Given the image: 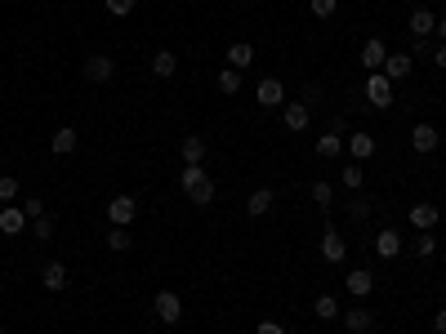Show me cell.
Wrapping results in <instances>:
<instances>
[{
    "instance_id": "obj_1",
    "label": "cell",
    "mask_w": 446,
    "mask_h": 334,
    "mask_svg": "<svg viewBox=\"0 0 446 334\" xmlns=\"http://www.w3.org/2000/svg\"><path fill=\"white\" fill-rule=\"evenodd\" d=\"M179 183H184V192H188L192 205H210V200H214V178L201 170V165H184Z\"/></svg>"
},
{
    "instance_id": "obj_2",
    "label": "cell",
    "mask_w": 446,
    "mask_h": 334,
    "mask_svg": "<svg viewBox=\"0 0 446 334\" xmlns=\"http://www.w3.org/2000/svg\"><path fill=\"white\" fill-rule=\"evenodd\" d=\"M366 103L371 107H393V80L384 76V72H366Z\"/></svg>"
},
{
    "instance_id": "obj_3",
    "label": "cell",
    "mask_w": 446,
    "mask_h": 334,
    "mask_svg": "<svg viewBox=\"0 0 446 334\" xmlns=\"http://www.w3.org/2000/svg\"><path fill=\"white\" fill-rule=\"evenodd\" d=\"M152 312H156V321H165V325H174L179 316H184V298H179L174 290H161L156 298H152Z\"/></svg>"
},
{
    "instance_id": "obj_4",
    "label": "cell",
    "mask_w": 446,
    "mask_h": 334,
    "mask_svg": "<svg viewBox=\"0 0 446 334\" xmlns=\"http://www.w3.org/2000/svg\"><path fill=\"white\" fill-rule=\"evenodd\" d=\"M134 214H139V200H134V196H112V200H107L112 227H129V223H134Z\"/></svg>"
},
{
    "instance_id": "obj_5",
    "label": "cell",
    "mask_w": 446,
    "mask_h": 334,
    "mask_svg": "<svg viewBox=\"0 0 446 334\" xmlns=\"http://www.w3.org/2000/svg\"><path fill=\"white\" fill-rule=\"evenodd\" d=\"M112 72H117V63H112L107 54H90L85 63H80V76H85V80H94V85L112 80Z\"/></svg>"
},
{
    "instance_id": "obj_6",
    "label": "cell",
    "mask_w": 446,
    "mask_h": 334,
    "mask_svg": "<svg viewBox=\"0 0 446 334\" xmlns=\"http://www.w3.org/2000/svg\"><path fill=\"white\" fill-rule=\"evenodd\" d=\"M437 125H428V121H420L415 129H410V147H415V152H437Z\"/></svg>"
},
{
    "instance_id": "obj_7",
    "label": "cell",
    "mask_w": 446,
    "mask_h": 334,
    "mask_svg": "<svg viewBox=\"0 0 446 334\" xmlns=\"http://www.w3.org/2000/svg\"><path fill=\"white\" fill-rule=\"evenodd\" d=\"M410 67H415V58H410V54H388L379 72H384V76L393 80V85H398V80H406V76H410Z\"/></svg>"
},
{
    "instance_id": "obj_8",
    "label": "cell",
    "mask_w": 446,
    "mask_h": 334,
    "mask_svg": "<svg viewBox=\"0 0 446 334\" xmlns=\"http://www.w3.org/2000/svg\"><path fill=\"white\" fill-rule=\"evenodd\" d=\"M0 232H5V237H18V232H27L23 205H5V210H0Z\"/></svg>"
},
{
    "instance_id": "obj_9",
    "label": "cell",
    "mask_w": 446,
    "mask_h": 334,
    "mask_svg": "<svg viewBox=\"0 0 446 334\" xmlns=\"http://www.w3.org/2000/svg\"><path fill=\"white\" fill-rule=\"evenodd\" d=\"M406 31H410L415 41H428V36L437 31V18H433L428 9H415V14H410V23H406Z\"/></svg>"
},
{
    "instance_id": "obj_10",
    "label": "cell",
    "mask_w": 446,
    "mask_h": 334,
    "mask_svg": "<svg viewBox=\"0 0 446 334\" xmlns=\"http://www.w3.org/2000/svg\"><path fill=\"white\" fill-rule=\"evenodd\" d=\"M286 103V90H282V80L268 76V80H259V107H282Z\"/></svg>"
},
{
    "instance_id": "obj_11",
    "label": "cell",
    "mask_w": 446,
    "mask_h": 334,
    "mask_svg": "<svg viewBox=\"0 0 446 334\" xmlns=\"http://www.w3.org/2000/svg\"><path fill=\"white\" fill-rule=\"evenodd\" d=\"M344 254H349V245H344V237H339V232H330V227H326V237H322V259H326V263H344Z\"/></svg>"
},
{
    "instance_id": "obj_12",
    "label": "cell",
    "mask_w": 446,
    "mask_h": 334,
    "mask_svg": "<svg viewBox=\"0 0 446 334\" xmlns=\"http://www.w3.org/2000/svg\"><path fill=\"white\" fill-rule=\"evenodd\" d=\"M384 58H388V49H384V41H366L361 45V63H366V72H379V67H384Z\"/></svg>"
},
{
    "instance_id": "obj_13",
    "label": "cell",
    "mask_w": 446,
    "mask_h": 334,
    "mask_svg": "<svg viewBox=\"0 0 446 334\" xmlns=\"http://www.w3.org/2000/svg\"><path fill=\"white\" fill-rule=\"evenodd\" d=\"M410 223H415L420 232H433V227H437V205H428V200L410 205Z\"/></svg>"
},
{
    "instance_id": "obj_14",
    "label": "cell",
    "mask_w": 446,
    "mask_h": 334,
    "mask_svg": "<svg viewBox=\"0 0 446 334\" xmlns=\"http://www.w3.org/2000/svg\"><path fill=\"white\" fill-rule=\"evenodd\" d=\"M344 286H349L353 298H366V294L375 290V276L366 272V267H357V272H349V281H344Z\"/></svg>"
},
{
    "instance_id": "obj_15",
    "label": "cell",
    "mask_w": 446,
    "mask_h": 334,
    "mask_svg": "<svg viewBox=\"0 0 446 334\" xmlns=\"http://www.w3.org/2000/svg\"><path fill=\"white\" fill-rule=\"evenodd\" d=\"M344 325H349V334H371L375 330V316L366 308H353V312H344Z\"/></svg>"
},
{
    "instance_id": "obj_16",
    "label": "cell",
    "mask_w": 446,
    "mask_h": 334,
    "mask_svg": "<svg viewBox=\"0 0 446 334\" xmlns=\"http://www.w3.org/2000/svg\"><path fill=\"white\" fill-rule=\"evenodd\" d=\"M398 249H402V237H398L393 227H384V232L375 237V254H379V259H398Z\"/></svg>"
},
{
    "instance_id": "obj_17",
    "label": "cell",
    "mask_w": 446,
    "mask_h": 334,
    "mask_svg": "<svg viewBox=\"0 0 446 334\" xmlns=\"http://www.w3.org/2000/svg\"><path fill=\"white\" fill-rule=\"evenodd\" d=\"M76 143H80V134H76L72 125H63V129H54V143H49V147H54L58 156H72V152H76Z\"/></svg>"
},
{
    "instance_id": "obj_18",
    "label": "cell",
    "mask_w": 446,
    "mask_h": 334,
    "mask_svg": "<svg viewBox=\"0 0 446 334\" xmlns=\"http://www.w3.org/2000/svg\"><path fill=\"white\" fill-rule=\"evenodd\" d=\"M268 210H272V188H259V192H250V200H245V214H250V219H263Z\"/></svg>"
},
{
    "instance_id": "obj_19",
    "label": "cell",
    "mask_w": 446,
    "mask_h": 334,
    "mask_svg": "<svg viewBox=\"0 0 446 334\" xmlns=\"http://www.w3.org/2000/svg\"><path fill=\"white\" fill-rule=\"evenodd\" d=\"M344 147H349V156H353V161H371V156H375V139H371V134H353V139L344 143Z\"/></svg>"
},
{
    "instance_id": "obj_20",
    "label": "cell",
    "mask_w": 446,
    "mask_h": 334,
    "mask_svg": "<svg viewBox=\"0 0 446 334\" xmlns=\"http://www.w3.org/2000/svg\"><path fill=\"white\" fill-rule=\"evenodd\" d=\"M312 316H317V321H335V316H344V312H339V298H335V294H317Z\"/></svg>"
},
{
    "instance_id": "obj_21",
    "label": "cell",
    "mask_w": 446,
    "mask_h": 334,
    "mask_svg": "<svg viewBox=\"0 0 446 334\" xmlns=\"http://www.w3.org/2000/svg\"><path fill=\"white\" fill-rule=\"evenodd\" d=\"M41 281H45V290H63V286H68V267H63V263H45Z\"/></svg>"
},
{
    "instance_id": "obj_22",
    "label": "cell",
    "mask_w": 446,
    "mask_h": 334,
    "mask_svg": "<svg viewBox=\"0 0 446 334\" xmlns=\"http://www.w3.org/2000/svg\"><path fill=\"white\" fill-rule=\"evenodd\" d=\"M206 161V139L201 134H188L184 139V165H201Z\"/></svg>"
},
{
    "instance_id": "obj_23",
    "label": "cell",
    "mask_w": 446,
    "mask_h": 334,
    "mask_svg": "<svg viewBox=\"0 0 446 334\" xmlns=\"http://www.w3.org/2000/svg\"><path fill=\"white\" fill-rule=\"evenodd\" d=\"M250 63H255V49L245 45V41H237L233 49H228V67H237V72H245Z\"/></svg>"
},
{
    "instance_id": "obj_24",
    "label": "cell",
    "mask_w": 446,
    "mask_h": 334,
    "mask_svg": "<svg viewBox=\"0 0 446 334\" xmlns=\"http://www.w3.org/2000/svg\"><path fill=\"white\" fill-rule=\"evenodd\" d=\"M174 67H179V58L170 54V49H156V54H152V76H174Z\"/></svg>"
},
{
    "instance_id": "obj_25",
    "label": "cell",
    "mask_w": 446,
    "mask_h": 334,
    "mask_svg": "<svg viewBox=\"0 0 446 334\" xmlns=\"http://www.w3.org/2000/svg\"><path fill=\"white\" fill-rule=\"evenodd\" d=\"M286 129H308V103H286Z\"/></svg>"
},
{
    "instance_id": "obj_26",
    "label": "cell",
    "mask_w": 446,
    "mask_h": 334,
    "mask_svg": "<svg viewBox=\"0 0 446 334\" xmlns=\"http://www.w3.org/2000/svg\"><path fill=\"white\" fill-rule=\"evenodd\" d=\"M339 152H344V139H339V134H330V129H326V134H322V139H317V156H326V161H335Z\"/></svg>"
},
{
    "instance_id": "obj_27",
    "label": "cell",
    "mask_w": 446,
    "mask_h": 334,
    "mask_svg": "<svg viewBox=\"0 0 446 334\" xmlns=\"http://www.w3.org/2000/svg\"><path fill=\"white\" fill-rule=\"evenodd\" d=\"M129 245H134V237H129L125 227H112V232H107V249H112V254H125Z\"/></svg>"
},
{
    "instance_id": "obj_28",
    "label": "cell",
    "mask_w": 446,
    "mask_h": 334,
    "mask_svg": "<svg viewBox=\"0 0 446 334\" xmlns=\"http://www.w3.org/2000/svg\"><path fill=\"white\" fill-rule=\"evenodd\" d=\"M219 90L223 94H237L241 90V72H237V67H223V72H219Z\"/></svg>"
},
{
    "instance_id": "obj_29",
    "label": "cell",
    "mask_w": 446,
    "mask_h": 334,
    "mask_svg": "<svg viewBox=\"0 0 446 334\" xmlns=\"http://www.w3.org/2000/svg\"><path fill=\"white\" fill-rule=\"evenodd\" d=\"M103 5H107V14H112V18H129L139 0H103Z\"/></svg>"
},
{
    "instance_id": "obj_30",
    "label": "cell",
    "mask_w": 446,
    "mask_h": 334,
    "mask_svg": "<svg viewBox=\"0 0 446 334\" xmlns=\"http://www.w3.org/2000/svg\"><path fill=\"white\" fill-rule=\"evenodd\" d=\"M361 183H366V174H361V161L344 165V188H361Z\"/></svg>"
},
{
    "instance_id": "obj_31",
    "label": "cell",
    "mask_w": 446,
    "mask_h": 334,
    "mask_svg": "<svg viewBox=\"0 0 446 334\" xmlns=\"http://www.w3.org/2000/svg\"><path fill=\"white\" fill-rule=\"evenodd\" d=\"M433 249H437V237H433V232H420V237H415V254H420V259H428Z\"/></svg>"
},
{
    "instance_id": "obj_32",
    "label": "cell",
    "mask_w": 446,
    "mask_h": 334,
    "mask_svg": "<svg viewBox=\"0 0 446 334\" xmlns=\"http://www.w3.org/2000/svg\"><path fill=\"white\" fill-rule=\"evenodd\" d=\"M0 200H18V178L14 174H0Z\"/></svg>"
},
{
    "instance_id": "obj_33",
    "label": "cell",
    "mask_w": 446,
    "mask_h": 334,
    "mask_svg": "<svg viewBox=\"0 0 446 334\" xmlns=\"http://www.w3.org/2000/svg\"><path fill=\"white\" fill-rule=\"evenodd\" d=\"M308 9L317 14V18H330V14L339 9V0H308Z\"/></svg>"
},
{
    "instance_id": "obj_34",
    "label": "cell",
    "mask_w": 446,
    "mask_h": 334,
    "mask_svg": "<svg viewBox=\"0 0 446 334\" xmlns=\"http://www.w3.org/2000/svg\"><path fill=\"white\" fill-rule=\"evenodd\" d=\"M23 214H27V223L41 219V214H45V200H41V196H27V200H23Z\"/></svg>"
},
{
    "instance_id": "obj_35",
    "label": "cell",
    "mask_w": 446,
    "mask_h": 334,
    "mask_svg": "<svg viewBox=\"0 0 446 334\" xmlns=\"http://www.w3.org/2000/svg\"><path fill=\"white\" fill-rule=\"evenodd\" d=\"M31 232H36L41 241H49V232H54V219H49V214H41V219H31Z\"/></svg>"
},
{
    "instance_id": "obj_36",
    "label": "cell",
    "mask_w": 446,
    "mask_h": 334,
    "mask_svg": "<svg viewBox=\"0 0 446 334\" xmlns=\"http://www.w3.org/2000/svg\"><path fill=\"white\" fill-rule=\"evenodd\" d=\"M312 200H317V205H330V200H335L330 196V183H312Z\"/></svg>"
},
{
    "instance_id": "obj_37",
    "label": "cell",
    "mask_w": 446,
    "mask_h": 334,
    "mask_svg": "<svg viewBox=\"0 0 446 334\" xmlns=\"http://www.w3.org/2000/svg\"><path fill=\"white\" fill-rule=\"evenodd\" d=\"M349 214H353V219L361 223V219H366V214H371V205H366V200H353V205H349Z\"/></svg>"
},
{
    "instance_id": "obj_38",
    "label": "cell",
    "mask_w": 446,
    "mask_h": 334,
    "mask_svg": "<svg viewBox=\"0 0 446 334\" xmlns=\"http://www.w3.org/2000/svg\"><path fill=\"white\" fill-rule=\"evenodd\" d=\"M415 58H433V45H428V41H415Z\"/></svg>"
},
{
    "instance_id": "obj_39",
    "label": "cell",
    "mask_w": 446,
    "mask_h": 334,
    "mask_svg": "<svg viewBox=\"0 0 446 334\" xmlns=\"http://www.w3.org/2000/svg\"><path fill=\"white\" fill-rule=\"evenodd\" d=\"M259 334H286V330L277 325V321H259Z\"/></svg>"
},
{
    "instance_id": "obj_40",
    "label": "cell",
    "mask_w": 446,
    "mask_h": 334,
    "mask_svg": "<svg viewBox=\"0 0 446 334\" xmlns=\"http://www.w3.org/2000/svg\"><path fill=\"white\" fill-rule=\"evenodd\" d=\"M433 330H437V334H446V308H442V312L433 316Z\"/></svg>"
},
{
    "instance_id": "obj_41",
    "label": "cell",
    "mask_w": 446,
    "mask_h": 334,
    "mask_svg": "<svg viewBox=\"0 0 446 334\" xmlns=\"http://www.w3.org/2000/svg\"><path fill=\"white\" fill-rule=\"evenodd\" d=\"M433 63H437V67H446V45H437V49H433Z\"/></svg>"
},
{
    "instance_id": "obj_42",
    "label": "cell",
    "mask_w": 446,
    "mask_h": 334,
    "mask_svg": "<svg viewBox=\"0 0 446 334\" xmlns=\"http://www.w3.org/2000/svg\"><path fill=\"white\" fill-rule=\"evenodd\" d=\"M437 36H442V41H446V18H442V23H437Z\"/></svg>"
},
{
    "instance_id": "obj_43",
    "label": "cell",
    "mask_w": 446,
    "mask_h": 334,
    "mask_svg": "<svg viewBox=\"0 0 446 334\" xmlns=\"http://www.w3.org/2000/svg\"><path fill=\"white\" fill-rule=\"evenodd\" d=\"M410 5H420V0H410Z\"/></svg>"
}]
</instances>
